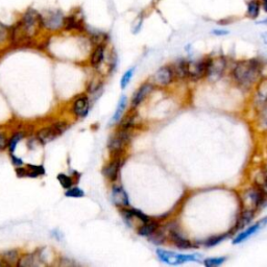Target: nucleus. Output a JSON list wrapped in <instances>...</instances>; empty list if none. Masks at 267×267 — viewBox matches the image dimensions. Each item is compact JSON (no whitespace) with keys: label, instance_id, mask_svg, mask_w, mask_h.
<instances>
[{"label":"nucleus","instance_id":"nucleus-18","mask_svg":"<svg viewBox=\"0 0 267 267\" xmlns=\"http://www.w3.org/2000/svg\"><path fill=\"white\" fill-rule=\"evenodd\" d=\"M154 85L152 83H144L135 93L131 100V106L132 109L137 108L138 105H140L147 97L148 95L153 91L154 89Z\"/></svg>","mask_w":267,"mask_h":267},{"label":"nucleus","instance_id":"nucleus-33","mask_svg":"<svg viewBox=\"0 0 267 267\" xmlns=\"http://www.w3.org/2000/svg\"><path fill=\"white\" fill-rule=\"evenodd\" d=\"M58 181H59V183L61 184V186L63 187V188H65V189L71 188L72 185H73L72 177H70L69 175H67L65 173H60L58 175Z\"/></svg>","mask_w":267,"mask_h":267},{"label":"nucleus","instance_id":"nucleus-36","mask_svg":"<svg viewBox=\"0 0 267 267\" xmlns=\"http://www.w3.org/2000/svg\"><path fill=\"white\" fill-rule=\"evenodd\" d=\"M10 36V28H7L6 25H4L0 22V43H4L5 41L9 40Z\"/></svg>","mask_w":267,"mask_h":267},{"label":"nucleus","instance_id":"nucleus-40","mask_svg":"<svg viewBox=\"0 0 267 267\" xmlns=\"http://www.w3.org/2000/svg\"><path fill=\"white\" fill-rule=\"evenodd\" d=\"M11 160H12V163L16 166V167H19V166H22L23 165V161L21 159H19L18 157L14 155L13 153L11 154Z\"/></svg>","mask_w":267,"mask_h":267},{"label":"nucleus","instance_id":"nucleus-5","mask_svg":"<svg viewBox=\"0 0 267 267\" xmlns=\"http://www.w3.org/2000/svg\"><path fill=\"white\" fill-rule=\"evenodd\" d=\"M157 256L160 261L163 263H166L168 265H182L185 263L189 262H195V263H203L204 255L199 253H193V254H180L175 252H170L162 249L157 250Z\"/></svg>","mask_w":267,"mask_h":267},{"label":"nucleus","instance_id":"nucleus-48","mask_svg":"<svg viewBox=\"0 0 267 267\" xmlns=\"http://www.w3.org/2000/svg\"><path fill=\"white\" fill-rule=\"evenodd\" d=\"M265 164H266V165H267V162H266V163H265Z\"/></svg>","mask_w":267,"mask_h":267},{"label":"nucleus","instance_id":"nucleus-20","mask_svg":"<svg viewBox=\"0 0 267 267\" xmlns=\"http://www.w3.org/2000/svg\"><path fill=\"white\" fill-rule=\"evenodd\" d=\"M188 60L180 59L174 64H172V68L175 74L176 81L187 82L188 81Z\"/></svg>","mask_w":267,"mask_h":267},{"label":"nucleus","instance_id":"nucleus-8","mask_svg":"<svg viewBox=\"0 0 267 267\" xmlns=\"http://www.w3.org/2000/svg\"><path fill=\"white\" fill-rule=\"evenodd\" d=\"M250 103L255 113L267 105V76H263L251 92Z\"/></svg>","mask_w":267,"mask_h":267},{"label":"nucleus","instance_id":"nucleus-19","mask_svg":"<svg viewBox=\"0 0 267 267\" xmlns=\"http://www.w3.org/2000/svg\"><path fill=\"white\" fill-rule=\"evenodd\" d=\"M263 12L262 10V4L260 0H247L246 2V12L244 16L253 21H257L261 13Z\"/></svg>","mask_w":267,"mask_h":267},{"label":"nucleus","instance_id":"nucleus-38","mask_svg":"<svg viewBox=\"0 0 267 267\" xmlns=\"http://www.w3.org/2000/svg\"><path fill=\"white\" fill-rule=\"evenodd\" d=\"M142 24H143V17L140 16L138 19H136L135 25H134V28H132V33L138 34L142 28Z\"/></svg>","mask_w":267,"mask_h":267},{"label":"nucleus","instance_id":"nucleus-35","mask_svg":"<svg viewBox=\"0 0 267 267\" xmlns=\"http://www.w3.org/2000/svg\"><path fill=\"white\" fill-rule=\"evenodd\" d=\"M134 72H135V68H130L128 69L122 76L121 81H120V87L121 89H125L126 86L129 84V82L131 81L132 78V75H134Z\"/></svg>","mask_w":267,"mask_h":267},{"label":"nucleus","instance_id":"nucleus-28","mask_svg":"<svg viewBox=\"0 0 267 267\" xmlns=\"http://www.w3.org/2000/svg\"><path fill=\"white\" fill-rule=\"evenodd\" d=\"M2 260L4 262L5 265L8 266H12V265H17L18 260H19V255L18 252L16 250H12V251H8L6 253H4L2 255Z\"/></svg>","mask_w":267,"mask_h":267},{"label":"nucleus","instance_id":"nucleus-42","mask_svg":"<svg viewBox=\"0 0 267 267\" xmlns=\"http://www.w3.org/2000/svg\"><path fill=\"white\" fill-rule=\"evenodd\" d=\"M261 4H262V10H263V13H266L267 14V0H260Z\"/></svg>","mask_w":267,"mask_h":267},{"label":"nucleus","instance_id":"nucleus-47","mask_svg":"<svg viewBox=\"0 0 267 267\" xmlns=\"http://www.w3.org/2000/svg\"><path fill=\"white\" fill-rule=\"evenodd\" d=\"M265 152H266V154H267V144H266V147H265Z\"/></svg>","mask_w":267,"mask_h":267},{"label":"nucleus","instance_id":"nucleus-30","mask_svg":"<svg viewBox=\"0 0 267 267\" xmlns=\"http://www.w3.org/2000/svg\"><path fill=\"white\" fill-rule=\"evenodd\" d=\"M38 258L36 257V254H25L21 256L18 260L17 266L21 267H30V266H35L37 263Z\"/></svg>","mask_w":267,"mask_h":267},{"label":"nucleus","instance_id":"nucleus-31","mask_svg":"<svg viewBox=\"0 0 267 267\" xmlns=\"http://www.w3.org/2000/svg\"><path fill=\"white\" fill-rule=\"evenodd\" d=\"M228 257L226 256H218V257H208L203 260V264L206 267H218L226 263Z\"/></svg>","mask_w":267,"mask_h":267},{"label":"nucleus","instance_id":"nucleus-32","mask_svg":"<svg viewBox=\"0 0 267 267\" xmlns=\"http://www.w3.org/2000/svg\"><path fill=\"white\" fill-rule=\"evenodd\" d=\"M65 195L67 197L79 198V197H84L85 196V192H84L83 189L78 188V187H71V188L67 189V191L65 192Z\"/></svg>","mask_w":267,"mask_h":267},{"label":"nucleus","instance_id":"nucleus-34","mask_svg":"<svg viewBox=\"0 0 267 267\" xmlns=\"http://www.w3.org/2000/svg\"><path fill=\"white\" fill-rule=\"evenodd\" d=\"M23 137H24V134L17 132V134H15V135H13L12 138L9 140V148H10V151L12 153L15 151V149H16V147L18 145V142L20 140H22Z\"/></svg>","mask_w":267,"mask_h":267},{"label":"nucleus","instance_id":"nucleus-2","mask_svg":"<svg viewBox=\"0 0 267 267\" xmlns=\"http://www.w3.org/2000/svg\"><path fill=\"white\" fill-rule=\"evenodd\" d=\"M43 30L41 13L33 8L26 9L19 20L10 28L9 41L13 44H25L35 39Z\"/></svg>","mask_w":267,"mask_h":267},{"label":"nucleus","instance_id":"nucleus-11","mask_svg":"<svg viewBox=\"0 0 267 267\" xmlns=\"http://www.w3.org/2000/svg\"><path fill=\"white\" fill-rule=\"evenodd\" d=\"M176 81L172 65H165L159 68L152 75V84L155 87L167 88Z\"/></svg>","mask_w":267,"mask_h":267},{"label":"nucleus","instance_id":"nucleus-3","mask_svg":"<svg viewBox=\"0 0 267 267\" xmlns=\"http://www.w3.org/2000/svg\"><path fill=\"white\" fill-rule=\"evenodd\" d=\"M239 201L241 208L252 209L258 213L267 206V196L259 186L253 183L243 187L242 190L239 192Z\"/></svg>","mask_w":267,"mask_h":267},{"label":"nucleus","instance_id":"nucleus-7","mask_svg":"<svg viewBox=\"0 0 267 267\" xmlns=\"http://www.w3.org/2000/svg\"><path fill=\"white\" fill-rule=\"evenodd\" d=\"M43 30L48 32L63 31L65 15L60 10H47L41 13Z\"/></svg>","mask_w":267,"mask_h":267},{"label":"nucleus","instance_id":"nucleus-37","mask_svg":"<svg viewBox=\"0 0 267 267\" xmlns=\"http://www.w3.org/2000/svg\"><path fill=\"white\" fill-rule=\"evenodd\" d=\"M211 35L214 36V37H218V38H221V37H226L228 35H230V31L227 30V29H213L211 31Z\"/></svg>","mask_w":267,"mask_h":267},{"label":"nucleus","instance_id":"nucleus-46","mask_svg":"<svg viewBox=\"0 0 267 267\" xmlns=\"http://www.w3.org/2000/svg\"><path fill=\"white\" fill-rule=\"evenodd\" d=\"M152 2H153V3H159L160 0H152Z\"/></svg>","mask_w":267,"mask_h":267},{"label":"nucleus","instance_id":"nucleus-25","mask_svg":"<svg viewBox=\"0 0 267 267\" xmlns=\"http://www.w3.org/2000/svg\"><path fill=\"white\" fill-rule=\"evenodd\" d=\"M255 123L257 128L260 130V132L265 134L267 132V105L259 112L255 113Z\"/></svg>","mask_w":267,"mask_h":267},{"label":"nucleus","instance_id":"nucleus-26","mask_svg":"<svg viewBox=\"0 0 267 267\" xmlns=\"http://www.w3.org/2000/svg\"><path fill=\"white\" fill-rule=\"evenodd\" d=\"M160 228V222L158 220L150 219L149 221L142 224L138 229V234L143 237H149Z\"/></svg>","mask_w":267,"mask_h":267},{"label":"nucleus","instance_id":"nucleus-6","mask_svg":"<svg viewBox=\"0 0 267 267\" xmlns=\"http://www.w3.org/2000/svg\"><path fill=\"white\" fill-rule=\"evenodd\" d=\"M165 230L167 232V235H168V240H170V241L172 242V244L179 249V250H195V249H198L199 246L197 242L195 241H192V240H190L188 237H187L180 225L175 221H172L170 224H168L166 227H165Z\"/></svg>","mask_w":267,"mask_h":267},{"label":"nucleus","instance_id":"nucleus-16","mask_svg":"<svg viewBox=\"0 0 267 267\" xmlns=\"http://www.w3.org/2000/svg\"><path fill=\"white\" fill-rule=\"evenodd\" d=\"M89 109H90V101L87 96L81 95L77 98H75L72 105V111L76 117H81V118L86 117L89 113Z\"/></svg>","mask_w":267,"mask_h":267},{"label":"nucleus","instance_id":"nucleus-17","mask_svg":"<svg viewBox=\"0 0 267 267\" xmlns=\"http://www.w3.org/2000/svg\"><path fill=\"white\" fill-rule=\"evenodd\" d=\"M16 174L18 177H38L45 174V169L42 165L29 164L26 167L19 166L16 168Z\"/></svg>","mask_w":267,"mask_h":267},{"label":"nucleus","instance_id":"nucleus-24","mask_svg":"<svg viewBox=\"0 0 267 267\" xmlns=\"http://www.w3.org/2000/svg\"><path fill=\"white\" fill-rule=\"evenodd\" d=\"M104 52H105V45H96L94 47L90 57V64L93 68L97 69L103 63Z\"/></svg>","mask_w":267,"mask_h":267},{"label":"nucleus","instance_id":"nucleus-21","mask_svg":"<svg viewBox=\"0 0 267 267\" xmlns=\"http://www.w3.org/2000/svg\"><path fill=\"white\" fill-rule=\"evenodd\" d=\"M112 199H113V203L121 209L128 207V205H129V199H128L127 193L120 186H114L113 187Z\"/></svg>","mask_w":267,"mask_h":267},{"label":"nucleus","instance_id":"nucleus-39","mask_svg":"<svg viewBox=\"0 0 267 267\" xmlns=\"http://www.w3.org/2000/svg\"><path fill=\"white\" fill-rule=\"evenodd\" d=\"M9 146V140L5 134L0 132V150H5Z\"/></svg>","mask_w":267,"mask_h":267},{"label":"nucleus","instance_id":"nucleus-10","mask_svg":"<svg viewBox=\"0 0 267 267\" xmlns=\"http://www.w3.org/2000/svg\"><path fill=\"white\" fill-rule=\"evenodd\" d=\"M68 125L65 122H57L47 127H43L37 132V139L42 144H47L56 140L64 134L67 129Z\"/></svg>","mask_w":267,"mask_h":267},{"label":"nucleus","instance_id":"nucleus-12","mask_svg":"<svg viewBox=\"0 0 267 267\" xmlns=\"http://www.w3.org/2000/svg\"><path fill=\"white\" fill-rule=\"evenodd\" d=\"M266 226H267V216L262 217L258 221L253 222L251 226H249L244 230L238 232L235 235V237L233 238V242L232 243L234 246H238V244L243 243L244 241H247L249 238H251L252 236H254L255 234H257L258 232L263 230Z\"/></svg>","mask_w":267,"mask_h":267},{"label":"nucleus","instance_id":"nucleus-27","mask_svg":"<svg viewBox=\"0 0 267 267\" xmlns=\"http://www.w3.org/2000/svg\"><path fill=\"white\" fill-rule=\"evenodd\" d=\"M149 241L155 246H161L163 243H165L166 240L168 239V235H167V232L164 229H161L159 228L153 234H151L149 237Z\"/></svg>","mask_w":267,"mask_h":267},{"label":"nucleus","instance_id":"nucleus-43","mask_svg":"<svg viewBox=\"0 0 267 267\" xmlns=\"http://www.w3.org/2000/svg\"><path fill=\"white\" fill-rule=\"evenodd\" d=\"M256 23L257 24H259V25H265V26H267V17H265V18H263V19H258V21H256Z\"/></svg>","mask_w":267,"mask_h":267},{"label":"nucleus","instance_id":"nucleus-4","mask_svg":"<svg viewBox=\"0 0 267 267\" xmlns=\"http://www.w3.org/2000/svg\"><path fill=\"white\" fill-rule=\"evenodd\" d=\"M231 62L226 56H210L205 81L209 84H216L229 73Z\"/></svg>","mask_w":267,"mask_h":267},{"label":"nucleus","instance_id":"nucleus-14","mask_svg":"<svg viewBox=\"0 0 267 267\" xmlns=\"http://www.w3.org/2000/svg\"><path fill=\"white\" fill-rule=\"evenodd\" d=\"M63 31L79 32V33L85 32L86 25L83 18V14L79 11H77V12H71L69 15L65 16Z\"/></svg>","mask_w":267,"mask_h":267},{"label":"nucleus","instance_id":"nucleus-9","mask_svg":"<svg viewBox=\"0 0 267 267\" xmlns=\"http://www.w3.org/2000/svg\"><path fill=\"white\" fill-rule=\"evenodd\" d=\"M210 56L197 60H188V81L197 83L204 81L207 75Z\"/></svg>","mask_w":267,"mask_h":267},{"label":"nucleus","instance_id":"nucleus-13","mask_svg":"<svg viewBox=\"0 0 267 267\" xmlns=\"http://www.w3.org/2000/svg\"><path fill=\"white\" fill-rule=\"evenodd\" d=\"M257 214H258V212L255 211V210L244 209V208L240 209V212H239V214L237 215V218H236V221H235V226L231 230L232 235L237 234L238 232L242 231L246 228H248L249 226H251L255 221Z\"/></svg>","mask_w":267,"mask_h":267},{"label":"nucleus","instance_id":"nucleus-45","mask_svg":"<svg viewBox=\"0 0 267 267\" xmlns=\"http://www.w3.org/2000/svg\"><path fill=\"white\" fill-rule=\"evenodd\" d=\"M3 265H5V264H4V262L2 260H0V266H3Z\"/></svg>","mask_w":267,"mask_h":267},{"label":"nucleus","instance_id":"nucleus-1","mask_svg":"<svg viewBox=\"0 0 267 267\" xmlns=\"http://www.w3.org/2000/svg\"><path fill=\"white\" fill-rule=\"evenodd\" d=\"M267 62L261 58L238 60L231 63L229 74L233 84L243 92H252L266 73Z\"/></svg>","mask_w":267,"mask_h":267},{"label":"nucleus","instance_id":"nucleus-29","mask_svg":"<svg viewBox=\"0 0 267 267\" xmlns=\"http://www.w3.org/2000/svg\"><path fill=\"white\" fill-rule=\"evenodd\" d=\"M126 102H127V97L125 95H122L119 99V102L117 104V109H116V112L112 118V121L113 123H116L118 122L119 120H121L122 118V115H123V112L125 110V106H126Z\"/></svg>","mask_w":267,"mask_h":267},{"label":"nucleus","instance_id":"nucleus-22","mask_svg":"<svg viewBox=\"0 0 267 267\" xmlns=\"http://www.w3.org/2000/svg\"><path fill=\"white\" fill-rule=\"evenodd\" d=\"M230 236H232V233L231 231L228 232V233H222V234H216V235H213V236H210L208 237L207 239L203 240V241H201V243H198L199 248L201 247H204L206 249H211V248H214V247H217L219 246L220 243H222L225 240H227Z\"/></svg>","mask_w":267,"mask_h":267},{"label":"nucleus","instance_id":"nucleus-41","mask_svg":"<svg viewBox=\"0 0 267 267\" xmlns=\"http://www.w3.org/2000/svg\"><path fill=\"white\" fill-rule=\"evenodd\" d=\"M260 40H261L262 44L267 48V32H262L260 34Z\"/></svg>","mask_w":267,"mask_h":267},{"label":"nucleus","instance_id":"nucleus-44","mask_svg":"<svg viewBox=\"0 0 267 267\" xmlns=\"http://www.w3.org/2000/svg\"><path fill=\"white\" fill-rule=\"evenodd\" d=\"M185 49H186L187 52H190V51L192 50V45H191V44H188V45H187V46L185 47Z\"/></svg>","mask_w":267,"mask_h":267},{"label":"nucleus","instance_id":"nucleus-15","mask_svg":"<svg viewBox=\"0 0 267 267\" xmlns=\"http://www.w3.org/2000/svg\"><path fill=\"white\" fill-rule=\"evenodd\" d=\"M129 129H124L122 128L119 132H117L115 136H113L110 140H109V144L108 147L109 149L114 152H121L123 150V148L125 147V145L127 144L128 140H129V134H128Z\"/></svg>","mask_w":267,"mask_h":267},{"label":"nucleus","instance_id":"nucleus-23","mask_svg":"<svg viewBox=\"0 0 267 267\" xmlns=\"http://www.w3.org/2000/svg\"><path fill=\"white\" fill-rule=\"evenodd\" d=\"M119 170H120V161L118 159H115V160H112L108 165H105L103 167L102 174L106 179L110 180L111 182H114L118 177Z\"/></svg>","mask_w":267,"mask_h":267}]
</instances>
